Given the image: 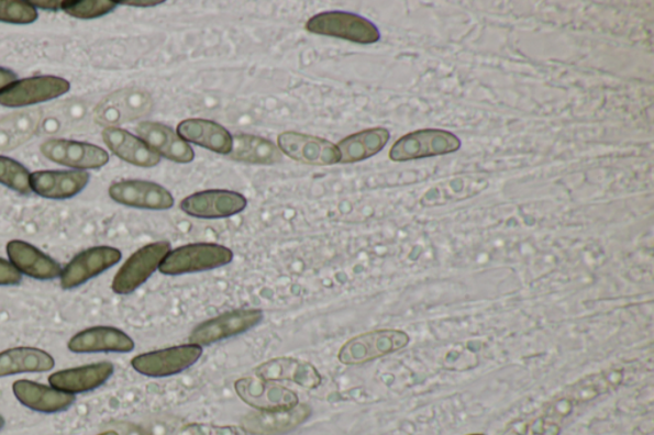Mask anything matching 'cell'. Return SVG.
Here are the masks:
<instances>
[{"instance_id":"obj_34","label":"cell","mask_w":654,"mask_h":435,"mask_svg":"<svg viewBox=\"0 0 654 435\" xmlns=\"http://www.w3.org/2000/svg\"><path fill=\"white\" fill-rule=\"evenodd\" d=\"M22 280V275L11 263L0 258V287H10V285H19Z\"/></svg>"},{"instance_id":"obj_35","label":"cell","mask_w":654,"mask_h":435,"mask_svg":"<svg viewBox=\"0 0 654 435\" xmlns=\"http://www.w3.org/2000/svg\"><path fill=\"white\" fill-rule=\"evenodd\" d=\"M109 426L110 431H114L118 435H152L141 426L128 422H115Z\"/></svg>"},{"instance_id":"obj_23","label":"cell","mask_w":654,"mask_h":435,"mask_svg":"<svg viewBox=\"0 0 654 435\" xmlns=\"http://www.w3.org/2000/svg\"><path fill=\"white\" fill-rule=\"evenodd\" d=\"M15 398L26 408L37 413L54 414L60 413L74 405L75 395L69 394L54 387H47L21 379L13 383Z\"/></svg>"},{"instance_id":"obj_25","label":"cell","mask_w":654,"mask_h":435,"mask_svg":"<svg viewBox=\"0 0 654 435\" xmlns=\"http://www.w3.org/2000/svg\"><path fill=\"white\" fill-rule=\"evenodd\" d=\"M7 255L11 264L21 274L36 280H54L60 277L62 267L34 245L22 241H12L7 245Z\"/></svg>"},{"instance_id":"obj_6","label":"cell","mask_w":654,"mask_h":435,"mask_svg":"<svg viewBox=\"0 0 654 435\" xmlns=\"http://www.w3.org/2000/svg\"><path fill=\"white\" fill-rule=\"evenodd\" d=\"M202 347L193 344L167 347V349L135 356L133 369L149 378L171 377L195 366L201 359Z\"/></svg>"},{"instance_id":"obj_36","label":"cell","mask_w":654,"mask_h":435,"mask_svg":"<svg viewBox=\"0 0 654 435\" xmlns=\"http://www.w3.org/2000/svg\"><path fill=\"white\" fill-rule=\"evenodd\" d=\"M15 81H18V76L11 72L10 69L0 68V91H3Z\"/></svg>"},{"instance_id":"obj_17","label":"cell","mask_w":654,"mask_h":435,"mask_svg":"<svg viewBox=\"0 0 654 435\" xmlns=\"http://www.w3.org/2000/svg\"><path fill=\"white\" fill-rule=\"evenodd\" d=\"M90 174L84 170L35 171L31 174V191L49 200H68L89 185Z\"/></svg>"},{"instance_id":"obj_1","label":"cell","mask_w":654,"mask_h":435,"mask_svg":"<svg viewBox=\"0 0 654 435\" xmlns=\"http://www.w3.org/2000/svg\"><path fill=\"white\" fill-rule=\"evenodd\" d=\"M233 258V252L224 245L215 243L187 244L170 250L163 259L159 271L167 276L211 271L230 265Z\"/></svg>"},{"instance_id":"obj_16","label":"cell","mask_w":654,"mask_h":435,"mask_svg":"<svg viewBox=\"0 0 654 435\" xmlns=\"http://www.w3.org/2000/svg\"><path fill=\"white\" fill-rule=\"evenodd\" d=\"M311 414V408L301 403L289 410L257 411L243 419L242 428L252 435L287 434L309 421Z\"/></svg>"},{"instance_id":"obj_13","label":"cell","mask_w":654,"mask_h":435,"mask_svg":"<svg viewBox=\"0 0 654 435\" xmlns=\"http://www.w3.org/2000/svg\"><path fill=\"white\" fill-rule=\"evenodd\" d=\"M278 145L281 154L291 160L307 165L330 166L341 163L337 147L325 138L298 132L279 134Z\"/></svg>"},{"instance_id":"obj_18","label":"cell","mask_w":654,"mask_h":435,"mask_svg":"<svg viewBox=\"0 0 654 435\" xmlns=\"http://www.w3.org/2000/svg\"><path fill=\"white\" fill-rule=\"evenodd\" d=\"M138 136L154 152L178 164L192 163L195 152L170 126L156 122H142L136 129Z\"/></svg>"},{"instance_id":"obj_15","label":"cell","mask_w":654,"mask_h":435,"mask_svg":"<svg viewBox=\"0 0 654 435\" xmlns=\"http://www.w3.org/2000/svg\"><path fill=\"white\" fill-rule=\"evenodd\" d=\"M41 149L47 160L84 171L100 169L109 163L106 149L84 142L47 140Z\"/></svg>"},{"instance_id":"obj_4","label":"cell","mask_w":654,"mask_h":435,"mask_svg":"<svg viewBox=\"0 0 654 435\" xmlns=\"http://www.w3.org/2000/svg\"><path fill=\"white\" fill-rule=\"evenodd\" d=\"M462 142L444 130H420L406 134L392 145L390 160L404 163L425 157L444 156L458 152Z\"/></svg>"},{"instance_id":"obj_27","label":"cell","mask_w":654,"mask_h":435,"mask_svg":"<svg viewBox=\"0 0 654 435\" xmlns=\"http://www.w3.org/2000/svg\"><path fill=\"white\" fill-rule=\"evenodd\" d=\"M390 132L386 129H372L352 134L336 145L341 163L353 164L367 160L388 145Z\"/></svg>"},{"instance_id":"obj_8","label":"cell","mask_w":654,"mask_h":435,"mask_svg":"<svg viewBox=\"0 0 654 435\" xmlns=\"http://www.w3.org/2000/svg\"><path fill=\"white\" fill-rule=\"evenodd\" d=\"M67 79L57 76H38L21 79L0 91V105L25 108L57 99L69 91Z\"/></svg>"},{"instance_id":"obj_14","label":"cell","mask_w":654,"mask_h":435,"mask_svg":"<svg viewBox=\"0 0 654 435\" xmlns=\"http://www.w3.org/2000/svg\"><path fill=\"white\" fill-rule=\"evenodd\" d=\"M122 252L113 247H93L77 255L60 274V287L66 290L81 287L115 266Z\"/></svg>"},{"instance_id":"obj_21","label":"cell","mask_w":654,"mask_h":435,"mask_svg":"<svg viewBox=\"0 0 654 435\" xmlns=\"http://www.w3.org/2000/svg\"><path fill=\"white\" fill-rule=\"evenodd\" d=\"M68 349L77 354L131 353L135 342L115 327H91L78 332L69 339Z\"/></svg>"},{"instance_id":"obj_7","label":"cell","mask_w":654,"mask_h":435,"mask_svg":"<svg viewBox=\"0 0 654 435\" xmlns=\"http://www.w3.org/2000/svg\"><path fill=\"white\" fill-rule=\"evenodd\" d=\"M263 320L264 313L259 310L226 312L199 324L189 335V344L201 347L214 345L257 327Z\"/></svg>"},{"instance_id":"obj_30","label":"cell","mask_w":654,"mask_h":435,"mask_svg":"<svg viewBox=\"0 0 654 435\" xmlns=\"http://www.w3.org/2000/svg\"><path fill=\"white\" fill-rule=\"evenodd\" d=\"M30 171L13 158L0 156V185L21 194H30Z\"/></svg>"},{"instance_id":"obj_38","label":"cell","mask_w":654,"mask_h":435,"mask_svg":"<svg viewBox=\"0 0 654 435\" xmlns=\"http://www.w3.org/2000/svg\"><path fill=\"white\" fill-rule=\"evenodd\" d=\"M34 7L43 8V10H62L63 2H30Z\"/></svg>"},{"instance_id":"obj_3","label":"cell","mask_w":654,"mask_h":435,"mask_svg":"<svg viewBox=\"0 0 654 435\" xmlns=\"http://www.w3.org/2000/svg\"><path fill=\"white\" fill-rule=\"evenodd\" d=\"M411 342V337L404 331L399 330H376L366 332L346 342L337 359L344 366H359L368 361L383 358V356L397 353Z\"/></svg>"},{"instance_id":"obj_5","label":"cell","mask_w":654,"mask_h":435,"mask_svg":"<svg viewBox=\"0 0 654 435\" xmlns=\"http://www.w3.org/2000/svg\"><path fill=\"white\" fill-rule=\"evenodd\" d=\"M171 250L169 242H155L145 245L125 260L117 272L112 289L118 295H129L144 285L154 275Z\"/></svg>"},{"instance_id":"obj_10","label":"cell","mask_w":654,"mask_h":435,"mask_svg":"<svg viewBox=\"0 0 654 435\" xmlns=\"http://www.w3.org/2000/svg\"><path fill=\"white\" fill-rule=\"evenodd\" d=\"M234 389L244 403L257 411L289 410L299 403L296 392L258 377L241 378L234 383Z\"/></svg>"},{"instance_id":"obj_40","label":"cell","mask_w":654,"mask_h":435,"mask_svg":"<svg viewBox=\"0 0 654 435\" xmlns=\"http://www.w3.org/2000/svg\"><path fill=\"white\" fill-rule=\"evenodd\" d=\"M4 424H5V422H4L3 416H0V430H3Z\"/></svg>"},{"instance_id":"obj_20","label":"cell","mask_w":654,"mask_h":435,"mask_svg":"<svg viewBox=\"0 0 654 435\" xmlns=\"http://www.w3.org/2000/svg\"><path fill=\"white\" fill-rule=\"evenodd\" d=\"M177 133L180 138L209 149V152L230 155L233 148V136L230 131L217 122L208 119L191 118L185 119L177 126Z\"/></svg>"},{"instance_id":"obj_12","label":"cell","mask_w":654,"mask_h":435,"mask_svg":"<svg viewBox=\"0 0 654 435\" xmlns=\"http://www.w3.org/2000/svg\"><path fill=\"white\" fill-rule=\"evenodd\" d=\"M109 196L117 203L133 209L165 211L175 205V197L167 188L147 180L115 181L109 188Z\"/></svg>"},{"instance_id":"obj_19","label":"cell","mask_w":654,"mask_h":435,"mask_svg":"<svg viewBox=\"0 0 654 435\" xmlns=\"http://www.w3.org/2000/svg\"><path fill=\"white\" fill-rule=\"evenodd\" d=\"M256 377L271 382H293L304 389H318L322 377L311 362L295 358H275L255 369Z\"/></svg>"},{"instance_id":"obj_22","label":"cell","mask_w":654,"mask_h":435,"mask_svg":"<svg viewBox=\"0 0 654 435\" xmlns=\"http://www.w3.org/2000/svg\"><path fill=\"white\" fill-rule=\"evenodd\" d=\"M114 373L112 362L90 364V366L65 369L49 377L54 389L76 394L99 389Z\"/></svg>"},{"instance_id":"obj_26","label":"cell","mask_w":654,"mask_h":435,"mask_svg":"<svg viewBox=\"0 0 654 435\" xmlns=\"http://www.w3.org/2000/svg\"><path fill=\"white\" fill-rule=\"evenodd\" d=\"M54 367L53 356L36 347H13L0 353V377L44 373Z\"/></svg>"},{"instance_id":"obj_28","label":"cell","mask_w":654,"mask_h":435,"mask_svg":"<svg viewBox=\"0 0 654 435\" xmlns=\"http://www.w3.org/2000/svg\"><path fill=\"white\" fill-rule=\"evenodd\" d=\"M42 110H25L0 119V152L12 149L25 144L42 123Z\"/></svg>"},{"instance_id":"obj_11","label":"cell","mask_w":654,"mask_h":435,"mask_svg":"<svg viewBox=\"0 0 654 435\" xmlns=\"http://www.w3.org/2000/svg\"><path fill=\"white\" fill-rule=\"evenodd\" d=\"M153 108V99L140 89L117 91L95 109V119L100 124L115 126L145 116Z\"/></svg>"},{"instance_id":"obj_24","label":"cell","mask_w":654,"mask_h":435,"mask_svg":"<svg viewBox=\"0 0 654 435\" xmlns=\"http://www.w3.org/2000/svg\"><path fill=\"white\" fill-rule=\"evenodd\" d=\"M102 140L110 152L131 165L140 166V168H154L160 163V156L144 141L128 131L118 129V126H107L102 131Z\"/></svg>"},{"instance_id":"obj_9","label":"cell","mask_w":654,"mask_h":435,"mask_svg":"<svg viewBox=\"0 0 654 435\" xmlns=\"http://www.w3.org/2000/svg\"><path fill=\"white\" fill-rule=\"evenodd\" d=\"M247 198L239 192L209 189L186 197L180 202V210L191 217L215 220L239 215L247 209Z\"/></svg>"},{"instance_id":"obj_33","label":"cell","mask_w":654,"mask_h":435,"mask_svg":"<svg viewBox=\"0 0 654 435\" xmlns=\"http://www.w3.org/2000/svg\"><path fill=\"white\" fill-rule=\"evenodd\" d=\"M178 435H248L242 426H218L212 424H187L179 430Z\"/></svg>"},{"instance_id":"obj_41","label":"cell","mask_w":654,"mask_h":435,"mask_svg":"<svg viewBox=\"0 0 654 435\" xmlns=\"http://www.w3.org/2000/svg\"><path fill=\"white\" fill-rule=\"evenodd\" d=\"M472 435H484V434H472Z\"/></svg>"},{"instance_id":"obj_31","label":"cell","mask_w":654,"mask_h":435,"mask_svg":"<svg viewBox=\"0 0 654 435\" xmlns=\"http://www.w3.org/2000/svg\"><path fill=\"white\" fill-rule=\"evenodd\" d=\"M117 5L118 2L112 0H67L63 2L62 10L75 19L90 20L113 12Z\"/></svg>"},{"instance_id":"obj_29","label":"cell","mask_w":654,"mask_h":435,"mask_svg":"<svg viewBox=\"0 0 654 435\" xmlns=\"http://www.w3.org/2000/svg\"><path fill=\"white\" fill-rule=\"evenodd\" d=\"M231 160L254 164L274 165L282 160V154L271 141L254 136V134H235L233 136Z\"/></svg>"},{"instance_id":"obj_39","label":"cell","mask_w":654,"mask_h":435,"mask_svg":"<svg viewBox=\"0 0 654 435\" xmlns=\"http://www.w3.org/2000/svg\"><path fill=\"white\" fill-rule=\"evenodd\" d=\"M98 435H118L114 431H107L104 433L98 434Z\"/></svg>"},{"instance_id":"obj_2","label":"cell","mask_w":654,"mask_h":435,"mask_svg":"<svg viewBox=\"0 0 654 435\" xmlns=\"http://www.w3.org/2000/svg\"><path fill=\"white\" fill-rule=\"evenodd\" d=\"M306 29L314 35L343 38L362 45L375 44L381 37L374 22L359 14L342 11L314 14L307 21Z\"/></svg>"},{"instance_id":"obj_32","label":"cell","mask_w":654,"mask_h":435,"mask_svg":"<svg viewBox=\"0 0 654 435\" xmlns=\"http://www.w3.org/2000/svg\"><path fill=\"white\" fill-rule=\"evenodd\" d=\"M36 8L30 2H3L0 0V21L15 23V25H29L37 20Z\"/></svg>"},{"instance_id":"obj_37","label":"cell","mask_w":654,"mask_h":435,"mask_svg":"<svg viewBox=\"0 0 654 435\" xmlns=\"http://www.w3.org/2000/svg\"><path fill=\"white\" fill-rule=\"evenodd\" d=\"M165 3L164 0H155V2H147V0H145V2H141V0H138V2H136V0H133V2H118V4H123V5H131V7H156V5H160Z\"/></svg>"}]
</instances>
